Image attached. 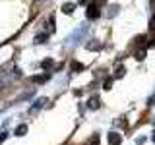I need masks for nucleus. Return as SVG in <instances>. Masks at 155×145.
<instances>
[{"instance_id":"nucleus-1","label":"nucleus","mask_w":155,"mask_h":145,"mask_svg":"<svg viewBox=\"0 0 155 145\" xmlns=\"http://www.w3.org/2000/svg\"><path fill=\"white\" fill-rule=\"evenodd\" d=\"M85 16L89 18V19H97V18L101 16V10H99V6H97V2H93V4H89V6H87Z\"/></svg>"},{"instance_id":"nucleus-2","label":"nucleus","mask_w":155,"mask_h":145,"mask_svg":"<svg viewBox=\"0 0 155 145\" xmlns=\"http://www.w3.org/2000/svg\"><path fill=\"white\" fill-rule=\"evenodd\" d=\"M120 141H122V137H120L116 132H110L109 134V145H120Z\"/></svg>"},{"instance_id":"nucleus-3","label":"nucleus","mask_w":155,"mask_h":145,"mask_svg":"<svg viewBox=\"0 0 155 145\" xmlns=\"http://www.w3.org/2000/svg\"><path fill=\"white\" fill-rule=\"evenodd\" d=\"M62 10H64V14H72L76 10V4L74 2H66L64 6H62Z\"/></svg>"},{"instance_id":"nucleus-4","label":"nucleus","mask_w":155,"mask_h":145,"mask_svg":"<svg viewBox=\"0 0 155 145\" xmlns=\"http://www.w3.org/2000/svg\"><path fill=\"white\" fill-rule=\"evenodd\" d=\"M70 70L74 72V74H78L80 70H84V66H81L80 62H72V64H70Z\"/></svg>"},{"instance_id":"nucleus-5","label":"nucleus","mask_w":155,"mask_h":145,"mask_svg":"<svg viewBox=\"0 0 155 145\" xmlns=\"http://www.w3.org/2000/svg\"><path fill=\"white\" fill-rule=\"evenodd\" d=\"M87 48H89V50H99V48H101V43L99 41H93V43H89V45H87Z\"/></svg>"},{"instance_id":"nucleus-6","label":"nucleus","mask_w":155,"mask_h":145,"mask_svg":"<svg viewBox=\"0 0 155 145\" xmlns=\"http://www.w3.org/2000/svg\"><path fill=\"white\" fill-rule=\"evenodd\" d=\"M25 132H27V126H25V124H21V126H18L16 135H25Z\"/></svg>"},{"instance_id":"nucleus-7","label":"nucleus","mask_w":155,"mask_h":145,"mask_svg":"<svg viewBox=\"0 0 155 145\" xmlns=\"http://www.w3.org/2000/svg\"><path fill=\"white\" fill-rule=\"evenodd\" d=\"M87 106H89V108H97V106H99V99H97V97H93V99H89V103H87Z\"/></svg>"},{"instance_id":"nucleus-8","label":"nucleus","mask_w":155,"mask_h":145,"mask_svg":"<svg viewBox=\"0 0 155 145\" xmlns=\"http://www.w3.org/2000/svg\"><path fill=\"white\" fill-rule=\"evenodd\" d=\"M45 39H47V35H39V37L35 39V43H45Z\"/></svg>"},{"instance_id":"nucleus-9","label":"nucleus","mask_w":155,"mask_h":145,"mask_svg":"<svg viewBox=\"0 0 155 145\" xmlns=\"http://www.w3.org/2000/svg\"><path fill=\"white\" fill-rule=\"evenodd\" d=\"M41 66H43V68H51V66H52V60H45Z\"/></svg>"},{"instance_id":"nucleus-10","label":"nucleus","mask_w":155,"mask_h":145,"mask_svg":"<svg viewBox=\"0 0 155 145\" xmlns=\"http://www.w3.org/2000/svg\"><path fill=\"white\" fill-rule=\"evenodd\" d=\"M147 105H151V106H153V105H155V95H153V97H151V99H149V103H147Z\"/></svg>"},{"instance_id":"nucleus-11","label":"nucleus","mask_w":155,"mask_h":145,"mask_svg":"<svg viewBox=\"0 0 155 145\" xmlns=\"http://www.w3.org/2000/svg\"><path fill=\"white\" fill-rule=\"evenodd\" d=\"M153 141H155V135H153Z\"/></svg>"}]
</instances>
